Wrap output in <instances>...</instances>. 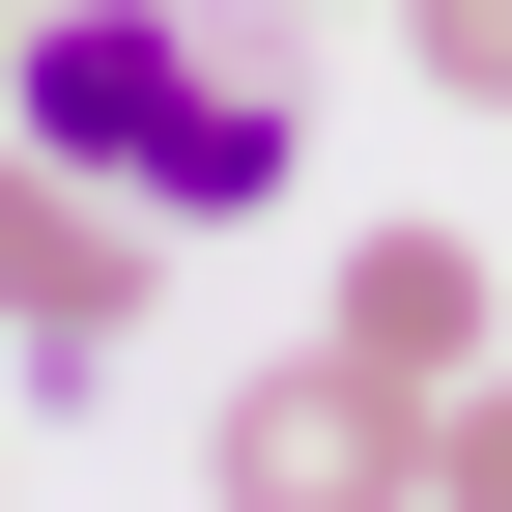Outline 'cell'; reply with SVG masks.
<instances>
[{"label": "cell", "instance_id": "6da1fadb", "mask_svg": "<svg viewBox=\"0 0 512 512\" xmlns=\"http://www.w3.org/2000/svg\"><path fill=\"white\" fill-rule=\"evenodd\" d=\"M0 143H57L86 200H143V228H256L313 171L285 0H29V29H0Z\"/></svg>", "mask_w": 512, "mask_h": 512}, {"label": "cell", "instance_id": "7a4b0ae2", "mask_svg": "<svg viewBox=\"0 0 512 512\" xmlns=\"http://www.w3.org/2000/svg\"><path fill=\"white\" fill-rule=\"evenodd\" d=\"M143 200H86V171H57V143H0V342H29V370H114V342H143Z\"/></svg>", "mask_w": 512, "mask_h": 512}, {"label": "cell", "instance_id": "3957f363", "mask_svg": "<svg viewBox=\"0 0 512 512\" xmlns=\"http://www.w3.org/2000/svg\"><path fill=\"white\" fill-rule=\"evenodd\" d=\"M200 484H228V512H399V399H370L342 342H285V370H228Z\"/></svg>", "mask_w": 512, "mask_h": 512}, {"label": "cell", "instance_id": "277c9868", "mask_svg": "<svg viewBox=\"0 0 512 512\" xmlns=\"http://www.w3.org/2000/svg\"><path fill=\"white\" fill-rule=\"evenodd\" d=\"M484 342H512V285H484V256H456V228H370V256H342V370H370V399H399V427H427V399H456V370H484Z\"/></svg>", "mask_w": 512, "mask_h": 512}, {"label": "cell", "instance_id": "5b68a950", "mask_svg": "<svg viewBox=\"0 0 512 512\" xmlns=\"http://www.w3.org/2000/svg\"><path fill=\"white\" fill-rule=\"evenodd\" d=\"M399 512H512V342H484V370H456V399H427V427H399Z\"/></svg>", "mask_w": 512, "mask_h": 512}, {"label": "cell", "instance_id": "8992f818", "mask_svg": "<svg viewBox=\"0 0 512 512\" xmlns=\"http://www.w3.org/2000/svg\"><path fill=\"white\" fill-rule=\"evenodd\" d=\"M399 29H427V86H456V114H512V0H399Z\"/></svg>", "mask_w": 512, "mask_h": 512}]
</instances>
